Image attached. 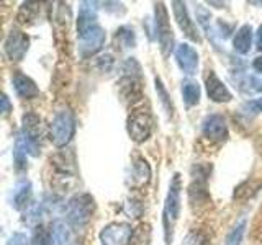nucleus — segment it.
<instances>
[{
	"instance_id": "f257e3e1",
	"label": "nucleus",
	"mask_w": 262,
	"mask_h": 245,
	"mask_svg": "<svg viewBox=\"0 0 262 245\" xmlns=\"http://www.w3.org/2000/svg\"><path fill=\"white\" fill-rule=\"evenodd\" d=\"M95 211V201L90 194L82 193L76 194L69 200L68 206H66V216H68V223L74 227H82L89 224L92 219V214Z\"/></svg>"
},
{
	"instance_id": "f03ea898",
	"label": "nucleus",
	"mask_w": 262,
	"mask_h": 245,
	"mask_svg": "<svg viewBox=\"0 0 262 245\" xmlns=\"http://www.w3.org/2000/svg\"><path fill=\"white\" fill-rule=\"evenodd\" d=\"M76 133V119H74L72 111L61 110L56 113V116L49 126V139L56 147H64L71 142V139Z\"/></svg>"
},
{
	"instance_id": "7ed1b4c3",
	"label": "nucleus",
	"mask_w": 262,
	"mask_h": 245,
	"mask_svg": "<svg viewBox=\"0 0 262 245\" xmlns=\"http://www.w3.org/2000/svg\"><path fill=\"white\" fill-rule=\"evenodd\" d=\"M179 214H180V175L176 174L169 186L166 204H164V229H166L167 243L172 239V231H174Z\"/></svg>"
},
{
	"instance_id": "20e7f679",
	"label": "nucleus",
	"mask_w": 262,
	"mask_h": 245,
	"mask_svg": "<svg viewBox=\"0 0 262 245\" xmlns=\"http://www.w3.org/2000/svg\"><path fill=\"white\" fill-rule=\"evenodd\" d=\"M21 141L27 147L28 154L39 155V141L43 136V122L36 113H27L21 118Z\"/></svg>"
},
{
	"instance_id": "39448f33",
	"label": "nucleus",
	"mask_w": 262,
	"mask_h": 245,
	"mask_svg": "<svg viewBox=\"0 0 262 245\" xmlns=\"http://www.w3.org/2000/svg\"><path fill=\"white\" fill-rule=\"evenodd\" d=\"M128 134L135 142H144L149 139L154 129V119L147 111L138 110L133 111L128 118Z\"/></svg>"
},
{
	"instance_id": "423d86ee",
	"label": "nucleus",
	"mask_w": 262,
	"mask_h": 245,
	"mask_svg": "<svg viewBox=\"0 0 262 245\" xmlns=\"http://www.w3.org/2000/svg\"><path fill=\"white\" fill-rule=\"evenodd\" d=\"M154 13H156V31H158V39H159V46L164 56H169L172 47H174V33H172L170 23H169V16L167 10L164 7L162 2L154 5Z\"/></svg>"
},
{
	"instance_id": "0eeeda50",
	"label": "nucleus",
	"mask_w": 262,
	"mask_h": 245,
	"mask_svg": "<svg viewBox=\"0 0 262 245\" xmlns=\"http://www.w3.org/2000/svg\"><path fill=\"white\" fill-rule=\"evenodd\" d=\"M105 43V31L98 23L79 33V54L82 57L94 56Z\"/></svg>"
},
{
	"instance_id": "6e6552de",
	"label": "nucleus",
	"mask_w": 262,
	"mask_h": 245,
	"mask_svg": "<svg viewBox=\"0 0 262 245\" xmlns=\"http://www.w3.org/2000/svg\"><path fill=\"white\" fill-rule=\"evenodd\" d=\"M133 231L128 223H112L102 229L100 242L102 245H129Z\"/></svg>"
},
{
	"instance_id": "1a4fd4ad",
	"label": "nucleus",
	"mask_w": 262,
	"mask_h": 245,
	"mask_svg": "<svg viewBox=\"0 0 262 245\" xmlns=\"http://www.w3.org/2000/svg\"><path fill=\"white\" fill-rule=\"evenodd\" d=\"M30 47V38L23 31L12 30L4 43V51L10 61H21Z\"/></svg>"
},
{
	"instance_id": "9d476101",
	"label": "nucleus",
	"mask_w": 262,
	"mask_h": 245,
	"mask_svg": "<svg viewBox=\"0 0 262 245\" xmlns=\"http://www.w3.org/2000/svg\"><path fill=\"white\" fill-rule=\"evenodd\" d=\"M202 133L203 137L210 139L213 142H223L228 137V126L226 119L218 113L208 114L202 122Z\"/></svg>"
},
{
	"instance_id": "9b49d317",
	"label": "nucleus",
	"mask_w": 262,
	"mask_h": 245,
	"mask_svg": "<svg viewBox=\"0 0 262 245\" xmlns=\"http://www.w3.org/2000/svg\"><path fill=\"white\" fill-rule=\"evenodd\" d=\"M176 61L179 64V67L185 72L187 76H193L199 69V54L190 44H179L176 47Z\"/></svg>"
},
{
	"instance_id": "f8f14e48",
	"label": "nucleus",
	"mask_w": 262,
	"mask_h": 245,
	"mask_svg": "<svg viewBox=\"0 0 262 245\" xmlns=\"http://www.w3.org/2000/svg\"><path fill=\"white\" fill-rule=\"evenodd\" d=\"M172 12H174V16L177 20L179 28L185 33V36L190 38L192 41L200 43V35H199V31H196L193 21L190 20V16H188L185 4L184 2H172Z\"/></svg>"
},
{
	"instance_id": "ddd939ff",
	"label": "nucleus",
	"mask_w": 262,
	"mask_h": 245,
	"mask_svg": "<svg viewBox=\"0 0 262 245\" xmlns=\"http://www.w3.org/2000/svg\"><path fill=\"white\" fill-rule=\"evenodd\" d=\"M207 93L216 103H228L233 98L228 87L218 79V76L213 70H210L207 76Z\"/></svg>"
},
{
	"instance_id": "4468645a",
	"label": "nucleus",
	"mask_w": 262,
	"mask_h": 245,
	"mask_svg": "<svg viewBox=\"0 0 262 245\" xmlns=\"http://www.w3.org/2000/svg\"><path fill=\"white\" fill-rule=\"evenodd\" d=\"M13 88L16 95L20 98H27V100L39 95V90L35 84V80L30 79L28 76H25V74H16L13 77Z\"/></svg>"
},
{
	"instance_id": "2eb2a0df",
	"label": "nucleus",
	"mask_w": 262,
	"mask_h": 245,
	"mask_svg": "<svg viewBox=\"0 0 262 245\" xmlns=\"http://www.w3.org/2000/svg\"><path fill=\"white\" fill-rule=\"evenodd\" d=\"M251 46H252V28L251 24H243L233 38V47L237 54H248L251 51Z\"/></svg>"
},
{
	"instance_id": "dca6fc26",
	"label": "nucleus",
	"mask_w": 262,
	"mask_h": 245,
	"mask_svg": "<svg viewBox=\"0 0 262 245\" xmlns=\"http://www.w3.org/2000/svg\"><path fill=\"white\" fill-rule=\"evenodd\" d=\"M131 180H133V185L135 186H144L147 182H149V178H151V168L149 165H147V162L143 159V157H139L136 159V162L133 163V172H131Z\"/></svg>"
},
{
	"instance_id": "f3484780",
	"label": "nucleus",
	"mask_w": 262,
	"mask_h": 245,
	"mask_svg": "<svg viewBox=\"0 0 262 245\" xmlns=\"http://www.w3.org/2000/svg\"><path fill=\"white\" fill-rule=\"evenodd\" d=\"M120 90H121L123 98H125V100H128V102H131V103L141 98V87H139V82L133 76L121 79V82H120Z\"/></svg>"
},
{
	"instance_id": "a211bd4d",
	"label": "nucleus",
	"mask_w": 262,
	"mask_h": 245,
	"mask_svg": "<svg viewBox=\"0 0 262 245\" xmlns=\"http://www.w3.org/2000/svg\"><path fill=\"white\" fill-rule=\"evenodd\" d=\"M51 232H53V240L56 242V245H72L74 242L72 231L64 220H56L51 227Z\"/></svg>"
},
{
	"instance_id": "6ab92c4d",
	"label": "nucleus",
	"mask_w": 262,
	"mask_h": 245,
	"mask_svg": "<svg viewBox=\"0 0 262 245\" xmlns=\"http://www.w3.org/2000/svg\"><path fill=\"white\" fill-rule=\"evenodd\" d=\"M30 198H31V183L21 182L16 185L15 193H13V206L16 209H25L28 206Z\"/></svg>"
},
{
	"instance_id": "aec40b11",
	"label": "nucleus",
	"mask_w": 262,
	"mask_h": 245,
	"mask_svg": "<svg viewBox=\"0 0 262 245\" xmlns=\"http://www.w3.org/2000/svg\"><path fill=\"white\" fill-rule=\"evenodd\" d=\"M39 12V4L36 2H25L20 7V12L16 15V20L21 24H30L33 20H36Z\"/></svg>"
},
{
	"instance_id": "412c9836",
	"label": "nucleus",
	"mask_w": 262,
	"mask_h": 245,
	"mask_svg": "<svg viewBox=\"0 0 262 245\" xmlns=\"http://www.w3.org/2000/svg\"><path fill=\"white\" fill-rule=\"evenodd\" d=\"M182 96L187 105H196L200 102V85L193 80H187L182 84Z\"/></svg>"
},
{
	"instance_id": "4be33fe9",
	"label": "nucleus",
	"mask_w": 262,
	"mask_h": 245,
	"mask_svg": "<svg viewBox=\"0 0 262 245\" xmlns=\"http://www.w3.org/2000/svg\"><path fill=\"white\" fill-rule=\"evenodd\" d=\"M236 84H237V88H239L241 92L246 95L262 92V84L252 76H243L239 79H236Z\"/></svg>"
},
{
	"instance_id": "5701e85b",
	"label": "nucleus",
	"mask_w": 262,
	"mask_h": 245,
	"mask_svg": "<svg viewBox=\"0 0 262 245\" xmlns=\"http://www.w3.org/2000/svg\"><path fill=\"white\" fill-rule=\"evenodd\" d=\"M129 245H151V226L147 223L139 224L133 231Z\"/></svg>"
},
{
	"instance_id": "b1692460",
	"label": "nucleus",
	"mask_w": 262,
	"mask_h": 245,
	"mask_svg": "<svg viewBox=\"0 0 262 245\" xmlns=\"http://www.w3.org/2000/svg\"><path fill=\"white\" fill-rule=\"evenodd\" d=\"M31 242L33 245H49V242H53V232L45 226H36Z\"/></svg>"
},
{
	"instance_id": "393cba45",
	"label": "nucleus",
	"mask_w": 262,
	"mask_h": 245,
	"mask_svg": "<svg viewBox=\"0 0 262 245\" xmlns=\"http://www.w3.org/2000/svg\"><path fill=\"white\" fill-rule=\"evenodd\" d=\"M244 229H246V220H239L231 232L228 234L226 237V245H241V239H243V234H244Z\"/></svg>"
},
{
	"instance_id": "a878e982",
	"label": "nucleus",
	"mask_w": 262,
	"mask_h": 245,
	"mask_svg": "<svg viewBox=\"0 0 262 245\" xmlns=\"http://www.w3.org/2000/svg\"><path fill=\"white\" fill-rule=\"evenodd\" d=\"M182 245H210V239L203 231H196L195 229V231L187 234Z\"/></svg>"
},
{
	"instance_id": "bb28decb",
	"label": "nucleus",
	"mask_w": 262,
	"mask_h": 245,
	"mask_svg": "<svg viewBox=\"0 0 262 245\" xmlns=\"http://www.w3.org/2000/svg\"><path fill=\"white\" fill-rule=\"evenodd\" d=\"M117 39H120V43L125 47H133L135 46V31L129 27H123L117 31Z\"/></svg>"
},
{
	"instance_id": "cd10ccee",
	"label": "nucleus",
	"mask_w": 262,
	"mask_h": 245,
	"mask_svg": "<svg viewBox=\"0 0 262 245\" xmlns=\"http://www.w3.org/2000/svg\"><path fill=\"white\" fill-rule=\"evenodd\" d=\"M243 110L246 113H251V114H257L262 111V98H257V100H249L243 105Z\"/></svg>"
},
{
	"instance_id": "c85d7f7f",
	"label": "nucleus",
	"mask_w": 262,
	"mask_h": 245,
	"mask_svg": "<svg viewBox=\"0 0 262 245\" xmlns=\"http://www.w3.org/2000/svg\"><path fill=\"white\" fill-rule=\"evenodd\" d=\"M156 90H158V93L161 96V102L164 103V106L169 110V113H172V105L169 102V96H167V92H166V88L162 87V82L161 79H156Z\"/></svg>"
},
{
	"instance_id": "c756f323",
	"label": "nucleus",
	"mask_w": 262,
	"mask_h": 245,
	"mask_svg": "<svg viewBox=\"0 0 262 245\" xmlns=\"http://www.w3.org/2000/svg\"><path fill=\"white\" fill-rule=\"evenodd\" d=\"M7 245H28V239H27V235H25V234L16 232V234H13L10 237V239H8Z\"/></svg>"
},
{
	"instance_id": "7c9ffc66",
	"label": "nucleus",
	"mask_w": 262,
	"mask_h": 245,
	"mask_svg": "<svg viewBox=\"0 0 262 245\" xmlns=\"http://www.w3.org/2000/svg\"><path fill=\"white\" fill-rule=\"evenodd\" d=\"M10 110H12L10 100H8L7 95H2V114H4V116H7V114L10 113Z\"/></svg>"
},
{
	"instance_id": "2f4dec72",
	"label": "nucleus",
	"mask_w": 262,
	"mask_h": 245,
	"mask_svg": "<svg viewBox=\"0 0 262 245\" xmlns=\"http://www.w3.org/2000/svg\"><path fill=\"white\" fill-rule=\"evenodd\" d=\"M256 47L259 51H262V24L257 28V33H256Z\"/></svg>"
},
{
	"instance_id": "473e14b6",
	"label": "nucleus",
	"mask_w": 262,
	"mask_h": 245,
	"mask_svg": "<svg viewBox=\"0 0 262 245\" xmlns=\"http://www.w3.org/2000/svg\"><path fill=\"white\" fill-rule=\"evenodd\" d=\"M252 65H254V69H256L257 72H262V56L256 57L254 62H252Z\"/></svg>"
}]
</instances>
